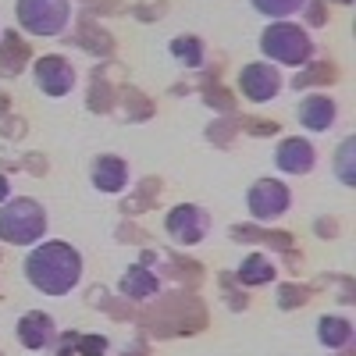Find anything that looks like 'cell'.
<instances>
[{"instance_id":"6","label":"cell","mask_w":356,"mask_h":356,"mask_svg":"<svg viewBox=\"0 0 356 356\" xmlns=\"http://www.w3.org/2000/svg\"><path fill=\"white\" fill-rule=\"evenodd\" d=\"M239 89H243V97L253 100V104H267V100H275L278 97V89H282V72L275 65H267V61H253L243 68L239 75Z\"/></svg>"},{"instance_id":"3","label":"cell","mask_w":356,"mask_h":356,"mask_svg":"<svg viewBox=\"0 0 356 356\" xmlns=\"http://www.w3.org/2000/svg\"><path fill=\"white\" fill-rule=\"evenodd\" d=\"M260 50L264 57H271L275 65H292V68H303L310 57H314V40L303 33L300 25L292 22H275L260 33Z\"/></svg>"},{"instance_id":"2","label":"cell","mask_w":356,"mask_h":356,"mask_svg":"<svg viewBox=\"0 0 356 356\" xmlns=\"http://www.w3.org/2000/svg\"><path fill=\"white\" fill-rule=\"evenodd\" d=\"M47 235V211L29 200V196H15L4 200L0 207V239L11 246H33Z\"/></svg>"},{"instance_id":"20","label":"cell","mask_w":356,"mask_h":356,"mask_svg":"<svg viewBox=\"0 0 356 356\" xmlns=\"http://www.w3.org/2000/svg\"><path fill=\"white\" fill-rule=\"evenodd\" d=\"M8 196H11V182H8V178H4V175H0V203H4Z\"/></svg>"},{"instance_id":"15","label":"cell","mask_w":356,"mask_h":356,"mask_svg":"<svg viewBox=\"0 0 356 356\" xmlns=\"http://www.w3.org/2000/svg\"><path fill=\"white\" fill-rule=\"evenodd\" d=\"M271 278H275V264L267 260L264 253L246 257L243 267H239V282H243V285H267Z\"/></svg>"},{"instance_id":"13","label":"cell","mask_w":356,"mask_h":356,"mask_svg":"<svg viewBox=\"0 0 356 356\" xmlns=\"http://www.w3.org/2000/svg\"><path fill=\"white\" fill-rule=\"evenodd\" d=\"M157 289H161L157 275L150 271V267H143V264L129 267V271L122 275V292L132 296V300H150V296H157Z\"/></svg>"},{"instance_id":"5","label":"cell","mask_w":356,"mask_h":356,"mask_svg":"<svg viewBox=\"0 0 356 356\" xmlns=\"http://www.w3.org/2000/svg\"><path fill=\"white\" fill-rule=\"evenodd\" d=\"M289 203H292V196H289L285 182H278V178H260V182H253L250 193H246V207L257 221L282 218L289 211Z\"/></svg>"},{"instance_id":"8","label":"cell","mask_w":356,"mask_h":356,"mask_svg":"<svg viewBox=\"0 0 356 356\" xmlns=\"http://www.w3.org/2000/svg\"><path fill=\"white\" fill-rule=\"evenodd\" d=\"M33 75H36V86L43 89L47 97H65V93H72V86H75V68L65 61L61 54L40 57V61L33 65Z\"/></svg>"},{"instance_id":"7","label":"cell","mask_w":356,"mask_h":356,"mask_svg":"<svg viewBox=\"0 0 356 356\" xmlns=\"http://www.w3.org/2000/svg\"><path fill=\"white\" fill-rule=\"evenodd\" d=\"M164 232L178 246H196L203 235H207V214L200 211L196 203H182L164 218Z\"/></svg>"},{"instance_id":"4","label":"cell","mask_w":356,"mask_h":356,"mask_svg":"<svg viewBox=\"0 0 356 356\" xmlns=\"http://www.w3.org/2000/svg\"><path fill=\"white\" fill-rule=\"evenodd\" d=\"M15 15L29 36H61L72 22V0H18Z\"/></svg>"},{"instance_id":"14","label":"cell","mask_w":356,"mask_h":356,"mask_svg":"<svg viewBox=\"0 0 356 356\" xmlns=\"http://www.w3.org/2000/svg\"><path fill=\"white\" fill-rule=\"evenodd\" d=\"M317 339H321V346H328V349H342V346L353 342V324L346 317H339V314H324L317 321Z\"/></svg>"},{"instance_id":"1","label":"cell","mask_w":356,"mask_h":356,"mask_svg":"<svg viewBox=\"0 0 356 356\" xmlns=\"http://www.w3.org/2000/svg\"><path fill=\"white\" fill-rule=\"evenodd\" d=\"M25 278L47 296H65L82 278V257L68 243H43L25 257Z\"/></svg>"},{"instance_id":"19","label":"cell","mask_w":356,"mask_h":356,"mask_svg":"<svg viewBox=\"0 0 356 356\" xmlns=\"http://www.w3.org/2000/svg\"><path fill=\"white\" fill-rule=\"evenodd\" d=\"M75 346L82 356H104L107 353V339H97V335H82V339H75Z\"/></svg>"},{"instance_id":"10","label":"cell","mask_w":356,"mask_h":356,"mask_svg":"<svg viewBox=\"0 0 356 356\" xmlns=\"http://www.w3.org/2000/svg\"><path fill=\"white\" fill-rule=\"evenodd\" d=\"M57 339V328H54V317L50 314H40V310H29L22 321H18V342L25 349H50Z\"/></svg>"},{"instance_id":"12","label":"cell","mask_w":356,"mask_h":356,"mask_svg":"<svg viewBox=\"0 0 356 356\" xmlns=\"http://www.w3.org/2000/svg\"><path fill=\"white\" fill-rule=\"evenodd\" d=\"M300 122L310 132H328L335 125V100L332 97H317V93L307 97L300 104Z\"/></svg>"},{"instance_id":"21","label":"cell","mask_w":356,"mask_h":356,"mask_svg":"<svg viewBox=\"0 0 356 356\" xmlns=\"http://www.w3.org/2000/svg\"><path fill=\"white\" fill-rule=\"evenodd\" d=\"M335 4H353V0H335Z\"/></svg>"},{"instance_id":"16","label":"cell","mask_w":356,"mask_h":356,"mask_svg":"<svg viewBox=\"0 0 356 356\" xmlns=\"http://www.w3.org/2000/svg\"><path fill=\"white\" fill-rule=\"evenodd\" d=\"M171 54H175L186 68H200V65H203V43H200L196 36H178V40H171Z\"/></svg>"},{"instance_id":"18","label":"cell","mask_w":356,"mask_h":356,"mask_svg":"<svg viewBox=\"0 0 356 356\" xmlns=\"http://www.w3.org/2000/svg\"><path fill=\"white\" fill-rule=\"evenodd\" d=\"M353 157H356V139L349 136V139L339 146V157H335V175L342 178V186H356V168H353Z\"/></svg>"},{"instance_id":"17","label":"cell","mask_w":356,"mask_h":356,"mask_svg":"<svg viewBox=\"0 0 356 356\" xmlns=\"http://www.w3.org/2000/svg\"><path fill=\"white\" fill-rule=\"evenodd\" d=\"M253 4V11H260V15H267V18H278V22H285L289 15H296L307 0H250Z\"/></svg>"},{"instance_id":"9","label":"cell","mask_w":356,"mask_h":356,"mask_svg":"<svg viewBox=\"0 0 356 356\" xmlns=\"http://www.w3.org/2000/svg\"><path fill=\"white\" fill-rule=\"evenodd\" d=\"M317 154H314V143L310 139H300V136H292V139H282V146L275 150V164L285 171V175H307L314 168Z\"/></svg>"},{"instance_id":"11","label":"cell","mask_w":356,"mask_h":356,"mask_svg":"<svg viewBox=\"0 0 356 356\" xmlns=\"http://www.w3.org/2000/svg\"><path fill=\"white\" fill-rule=\"evenodd\" d=\"M93 186L100 193H122L129 186V164L122 157H97L93 161Z\"/></svg>"}]
</instances>
